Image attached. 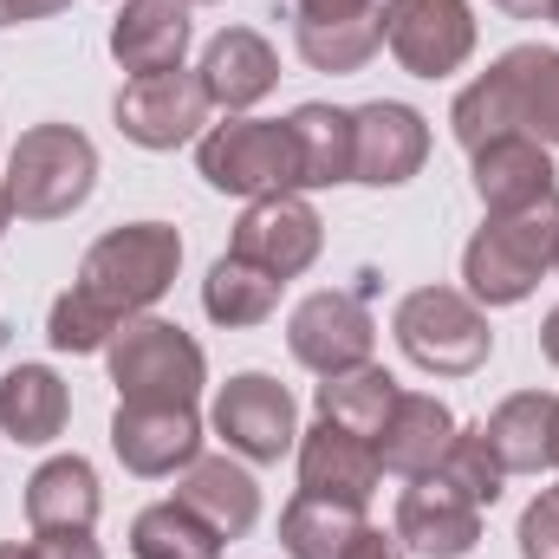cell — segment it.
Here are the masks:
<instances>
[{
	"label": "cell",
	"mask_w": 559,
	"mask_h": 559,
	"mask_svg": "<svg viewBox=\"0 0 559 559\" xmlns=\"http://www.w3.org/2000/svg\"><path fill=\"white\" fill-rule=\"evenodd\" d=\"M455 143L475 156L501 138L559 143V52L554 46H514L501 52L449 111Z\"/></svg>",
	"instance_id": "1"
},
{
	"label": "cell",
	"mask_w": 559,
	"mask_h": 559,
	"mask_svg": "<svg viewBox=\"0 0 559 559\" xmlns=\"http://www.w3.org/2000/svg\"><path fill=\"white\" fill-rule=\"evenodd\" d=\"M559 254V195H540L527 209L488 215V228L462 248V280L475 306H521Z\"/></svg>",
	"instance_id": "2"
},
{
	"label": "cell",
	"mask_w": 559,
	"mask_h": 559,
	"mask_svg": "<svg viewBox=\"0 0 559 559\" xmlns=\"http://www.w3.org/2000/svg\"><path fill=\"white\" fill-rule=\"evenodd\" d=\"M176 267H182V235L169 222H131V228H111L85 248L72 286L92 293L124 325V319H143L176 286Z\"/></svg>",
	"instance_id": "3"
},
{
	"label": "cell",
	"mask_w": 559,
	"mask_h": 559,
	"mask_svg": "<svg viewBox=\"0 0 559 559\" xmlns=\"http://www.w3.org/2000/svg\"><path fill=\"white\" fill-rule=\"evenodd\" d=\"M0 182H7V202L20 222H66L72 209H85V195L98 182V150L72 124H33L13 138Z\"/></svg>",
	"instance_id": "4"
},
{
	"label": "cell",
	"mask_w": 559,
	"mask_h": 559,
	"mask_svg": "<svg viewBox=\"0 0 559 559\" xmlns=\"http://www.w3.org/2000/svg\"><path fill=\"white\" fill-rule=\"evenodd\" d=\"M118 404H195L209 384L202 345L169 319H124L105 345Z\"/></svg>",
	"instance_id": "5"
},
{
	"label": "cell",
	"mask_w": 559,
	"mask_h": 559,
	"mask_svg": "<svg viewBox=\"0 0 559 559\" xmlns=\"http://www.w3.org/2000/svg\"><path fill=\"white\" fill-rule=\"evenodd\" d=\"M391 332H397L404 358L417 371H429V378H468L495 352L488 312L468 293H455V286H417V293H404Z\"/></svg>",
	"instance_id": "6"
},
{
	"label": "cell",
	"mask_w": 559,
	"mask_h": 559,
	"mask_svg": "<svg viewBox=\"0 0 559 559\" xmlns=\"http://www.w3.org/2000/svg\"><path fill=\"white\" fill-rule=\"evenodd\" d=\"M195 163L209 176V189L222 195H286L299 189V156H293V131L280 118H228V124H209L195 138Z\"/></svg>",
	"instance_id": "7"
},
{
	"label": "cell",
	"mask_w": 559,
	"mask_h": 559,
	"mask_svg": "<svg viewBox=\"0 0 559 559\" xmlns=\"http://www.w3.org/2000/svg\"><path fill=\"white\" fill-rule=\"evenodd\" d=\"M286 345L312 378H345V371L371 365L378 319H371L365 293H306L286 319Z\"/></svg>",
	"instance_id": "8"
},
{
	"label": "cell",
	"mask_w": 559,
	"mask_h": 559,
	"mask_svg": "<svg viewBox=\"0 0 559 559\" xmlns=\"http://www.w3.org/2000/svg\"><path fill=\"white\" fill-rule=\"evenodd\" d=\"M384 46L404 72L449 79L475 52V13L468 0H384Z\"/></svg>",
	"instance_id": "9"
},
{
	"label": "cell",
	"mask_w": 559,
	"mask_h": 559,
	"mask_svg": "<svg viewBox=\"0 0 559 559\" xmlns=\"http://www.w3.org/2000/svg\"><path fill=\"white\" fill-rule=\"evenodd\" d=\"M215 436L241 455V462H280L286 449H299V411L293 391L267 371H241L215 391Z\"/></svg>",
	"instance_id": "10"
},
{
	"label": "cell",
	"mask_w": 559,
	"mask_h": 559,
	"mask_svg": "<svg viewBox=\"0 0 559 559\" xmlns=\"http://www.w3.org/2000/svg\"><path fill=\"white\" fill-rule=\"evenodd\" d=\"M319 248H325V222H319V209L299 202L293 189H286V195L248 202V215L235 222V241H228V254L254 261V267L274 274L280 286L306 274V267L319 261Z\"/></svg>",
	"instance_id": "11"
},
{
	"label": "cell",
	"mask_w": 559,
	"mask_h": 559,
	"mask_svg": "<svg viewBox=\"0 0 559 559\" xmlns=\"http://www.w3.org/2000/svg\"><path fill=\"white\" fill-rule=\"evenodd\" d=\"M209 92L195 72H156V79H131L118 92V131L138 150H176V143L209 131Z\"/></svg>",
	"instance_id": "12"
},
{
	"label": "cell",
	"mask_w": 559,
	"mask_h": 559,
	"mask_svg": "<svg viewBox=\"0 0 559 559\" xmlns=\"http://www.w3.org/2000/svg\"><path fill=\"white\" fill-rule=\"evenodd\" d=\"M111 449H118V462L131 475H143V481L182 475L202 455V417H195V404H118Z\"/></svg>",
	"instance_id": "13"
},
{
	"label": "cell",
	"mask_w": 559,
	"mask_h": 559,
	"mask_svg": "<svg viewBox=\"0 0 559 559\" xmlns=\"http://www.w3.org/2000/svg\"><path fill=\"white\" fill-rule=\"evenodd\" d=\"M429 156V124L423 111L397 105V98H378L365 111H352V182H371V189H397L411 182Z\"/></svg>",
	"instance_id": "14"
},
{
	"label": "cell",
	"mask_w": 559,
	"mask_h": 559,
	"mask_svg": "<svg viewBox=\"0 0 559 559\" xmlns=\"http://www.w3.org/2000/svg\"><path fill=\"white\" fill-rule=\"evenodd\" d=\"M384 468H378V442L371 436H352L338 423H312L299 429V495H325V501H345V508H365L378 495Z\"/></svg>",
	"instance_id": "15"
},
{
	"label": "cell",
	"mask_w": 559,
	"mask_h": 559,
	"mask_svg": "<svg viewBox=\"0 0 559 559\" xmlns=\"http://www.w3.org/2000/svg\"><path fill=\"white\" fill-rule=\"evenodd\" d=\"M391 534L404 540V554L462 559V554H475V540H481V508L462 501L442 475H417L404 488V501H397V527Z\"/></svg>",
	"instance_id": "16"
},
{
	"label": "cell",
	"mask_w": 559,
	"mask_h": 559,
	"mask_svg": "<svg viewBox=\"0 0 559 559\" xmlns=\"http://www.w3.org/2000/svg\"><path fill=\"white\" fill-rule=\"evenodd\" d=\"M195 79H202L209 105H222L228 118H241L248 105H261V98L280 85V59H274V46H267L254 26H228V33L209 39Z\"/></svg>",
	"instance_id": "17"
},
{
	"label": "cell",
	"mask_w": 559,
	"mask_h": 559,
	"mask_svg": "<svg viewBox=\"0 0 559 559\" xmlns=\"http://www.w3.org/2000/svg\"><path fill=\"white\" fill-rule=\"evenodd\" d=\"M455 429H462V423L449 417L442 397H429V391H404L397 411H391L384 429H378V468H384V475H404V481L436 475L442 455H449V442H455Z\"/></svg>",
	"instance_id": "18"
},
{
	"label": "cell",
	"mask_w": 559,
	"mask_h": 559,
	"mask_svg": "<svg viewBox=\"0 0 559 559\" xmlns=\"http://www.w3.org/2000/svg\"><path fill=\"white\" fill-rule=\"evenodd\" d=\"M182 52H189V0H124V13L111 20V59L131 79L182 72Z\"/></svg>",
	"instance_id": "19"
},
{
	"label": "cell",
	"mask_w": 559,
	"mask_h": 559,
	"mask_svg": "<svg viewBox=\"0 0 559 559\" xmlns=\"http://www.w3.org/2000/svg\"><path fill=\"white\" fill-rule=\"evenodd\" d=\"M176 501H182L195 521H209L222 540H241V534H254V521H261V488H254V475H248L241 462H228V455H195V462L182 468V481H176Z\"/></svg>",
	"instance_id": "20"
},
{
	"label": "cell",
	"mask_w": 559,
	"mask_h": 559,
	"mask_svg": "<svg viewBox=\"0 0 559 559\" xmlns=\"http://www.w3.org/2000/svg\"><path fill=\"white\" fill-rule=\"evenodd\" d=\"M475 195L488 215H508V209H527L540 195H559L554 156L540 138H501L488 150H475Z\"/></svg>",
	"instance_id": "21"
},
{
	"label": "cell",
	"mask_w": 559,
	"mask_h": 559,
	"mask_svg": "<svg viewBox=\"0 0 559 559\" xmlns=\"http://www.w3.org/2000/svg\"><path fill=\"white\" fill-rule=\"evenodd\" d=\"M98 508H105V495H98V468L85 455H52L26 481V521H33V534H92Z\"/></svg>",
	"instance_id": "22"
},
{
	"label": "cell",
	"mask_w": 559,
	"mask_h": 559,
	"mask_svg": "<svg viewBox=\"0 0 559 559\" xmlns=\"http://www.w3.org/2000/svg\"><path fill=\"white\" fill-rule=\"evenodd\" d=\"M554 411H559L554 391H521V397H508L495 417L481 423V436H488V449H495V462H501L508 475H540V468H547Z\"/></svg>",
	"instance_id": "23"
},
{
	"label": "cell",
	"mask_w": 559,
	"mask_h": 559,
	"mask_svg": "<svg viewBox=\"0 0 559 559\" xmlns=\"http://www.w3.org/2000/svg\"><path fill=\"white\" fill-rule=\"evenodd\" d=\"M66 417H72V397H66L59 371L20 365V371L0 378V429H7L13 442L39 449V442H52V436L66 429Z\"/></svg>",
	"instance_id": "24"
},
{
	"label": "cell",
	"mask_w": 559,
	"mask_h": 559,
	"mask_svg": "<svg viewBox=\"0 0 559 559\" xmlns=\"http://www.w3.org/2000/svg\"><path fill=\"white\" fill-rule=\"evenodd\" d=\"M293 156H299V189H332L352 182V111L338 105H299L286 118Z\"/></svg>",
	"instance_id": "25"
},
{
	"label": "cell",
	"mask_w": 559,
	"mask_h": 559,
	"mask_svg": "<svg viewBox=\"0 0 559 559\" xmlns=\"http://www.w3.org/2000/svg\"><path fill=\"white\" fill-rule=\"evenodd\" d=\"M280 306V280L261 274L254 261H241V254H222L209 280H202V312L215 319V325H228V332H241V325H267Z\"/></svg>",
	"instance_id": "26"
},
{
	"label": "cell",
	"mask_w": 559,
	"mask_h": 559,
	"mask_svg": "<svg viewBox=\"0 0 559 559\" xmlns=\"http://www.w3.org/2000/svg\"><path fill=\"white\" fill-rule=\"evenodd\" d=\"M358 527H365V508H345L325 495H293L280 508V547L293 559H345Z\"/></svg>",
	"instance_id": "27"
},
{
	"label": "cell",
	"mask_w": 559,
	"mask_h": 559,
	"mask_svg": "<svg viewBox=\"0 0 559 559\" xmlns=\"http://www.w3.org/2000/svg\"><path fill=\"white\" fill-rule=\"evenodd\" d=\"M293 39L312 72H365L384 46V7L352 20H293Z\"/></svg>",
	"instance_id": "28"
},
{
	"label": "cell",
	"mask_w": 559,
	"mask_h": 559,
	"mask_svg": "<svg viewBox=\"0 0 559 559\" xmlns=\"http://www.w3.org/2000/svg\"><path fill=\"white\" fill-rule=\"evenodd\" d=\"M397 397H404V391H397V378H391L384 365H358V371L319 384V417L378 442V429H384V417L397 411Z\"/></svg>",
	"instance_id": "29"
},
{
	"label": "cell",
	"mask_w": 559,
	"mask_h": 559,
	"mask_svg": "<svg viewBox=\"0 0 559 559\" xmlns=\"http://www.w3.org/2000/svg\"><path fill=\"white\" fill-rule=\"evenodd\" d=\"M131 554L138 559H222V534L209 521H195L176 495L143 508L131 527Z\"/></svg>",
	"instance_id": "30"
},
{
	"label": "cell",
	"mask_w": 559,
	"mask_h": 559,
	"mask_svg": "<svg viewBox=\"0 0 559 559\" xmlns=\"http://www.w3.org/2000/svg\"><path fill=\"white\" fill-rule=\"evenodd\" d=\"M436 475H442L462 501H475V508H495V501H501V481H508V468L495 462V449H488L481 429H455V442H449V455H442Z\"/></svg>",
	"instance_id": "31"
},
{
	"label": "cell",
	"mask_w": 559,
	"mask_h": 559,
	"mask_svg": "<svg viewBox=\"0 0 559 559\" xmlns=\"http://www.w3.org/2000/svg\"><path fill=\"white\" fill-rule=\"evenodd\" d=\"M111 332H118V319L92 299V293H79V286H66L59 299H52V319H46V338H52V352H72V358H85V352H105L111 345Z\"/></svg>",
	"instance_id": "32"
},
{
	"label": "cell",
	"mask_w": 559,
	"mask_h": 559,
	"mask_svg": "<svg viewBox=\"0 0 559 559\" xmlns=\"http://www.w3.org/2000/svg\"><path fill=\"white\" fill-rule=\"evenodd\" d=\"M521 559H559V495H540L521 514Z\"/></svg>",
	"instance_id": "33"
},
{
	"label": "cell",
	"mask_w": 559,
	"mask_h": 559,
	"mask_svg": "<svg viewBox=\"0 0 559 559\" xmlns=\"http://www.w3.org/2000/svg\"><path fill=\"white\" fill-rule=\"evenodd\" d=\"M33 554L39 559H105L92 534H33Z\"/></svg>",
	"instance_id": "34"
},
{
	"label": "cell",
	"mask_w": 559,
	"mask_h": 559,
	"mask_svg": "<svg viewBox=\"0 0 559 559\" xmlns=\"http://www.w3.org/2000/svg\"><path fill=\"white\" fill-rule=\"evenodd\" d=\"M384 0H293V20H352V13H378Z\"/></svg>",
	"instance_id": "35"
},
{
	"label": "cell",
	"mask_w": 559,
	"mask_h": 559,
	"mask_svg": "<svg viewBox=\"0 0 559 559\" xmlns=\"http://www.w3.org/2000/svg\"><path fill=\"white\" fill-rule=\"evenodd\" d=\"M345 559H404V540L384 527H358V540L345 547Z\"/></svg>",
	"instance_id": "36"
},
{
	"label": "cell",
	"mask_w": 559,
	"mask_h": 559,
	"mask_svg": "<svg viewBox=\"0 0 559 559\" xmlns=\"http://www.w3.org/2000/svg\"><path fill=\"white\" fill-rule=\"evenodd\" d=\"M72 0H0V26H26V20H52Z\"/></svg>",
	"instance_id": "37"
},
{
	"label": "cell",
	"mask_w": 559,
	"mask_h": 559,
	"mask_svg": "<svg viewBox=\"0 0 559 559\" xmlns=\"http://www.w3.org/2000/svg\"><path fill=\"white\" fill-rule=\"evenodd\" d=\"M501 13H514V20H547L554 13V0H495Z\"/></svg>",
	"instance_id": "38"
},
{
	"label": "cell",
	"mask_w": 559,
	"mask_h": 559,
	"mask_svg": "<svg viewBox=\"0 0 559 559\" xmlns=\"http://www.w3.org/2000/svg\"><path fill=\"white\" fill-rule=\"evenodd\" d=\"M540 345H547V365L559 371V306L547 312V325H540Z\"/></svg>",
	"instance_id": "39"
},
{
	"label": "cell",
	"mask_w": 559,
	"mask_h": 559,
	"mask_svg": "<svg viewBox=\"0 0 559 559\" xmlns=\"http://www.w3.org/2000/svg\"><path fill=\"white\" fill-rule=\"evenodd\" d=\"M0 559H39V554H33V540H26V547H20V540H7V547H0Z\"/></svg>",
	"instance_id": "40"
},
{
	"label": "cell",
	"mask_w": 559,
	"mask_h": 559,
	"mask_svg": "<svg viewBox=\"0 0 559 559\" xmlns=\"http://www.w3.org/2000/svg\"><path fill=\"white\" fill-rule=\"evenodd\" d=\"M7 222H13V202H7V182H0V235H7Z\"/></svg>",
	"instance_id": "41"
},
{
	"label": "cell",
	"mask_w": 559,
	"mask_h": 559,
	"mask_svg": "<svg viewBox=\"0 0 559 559\" xmlns=\"http://www.w3.org/2000/svg\"><path fill=\"white\" fill-rule=\"evenodd\" d=\"M547 468H559V411H554V449H547Z\"/></svg>",
	"instance_id": "42"
},
{
	"label": "cell",
	"mask_w": 559,
	"mask_h": 559,
	"mask_svg": "<svg viewBox=\"0 0 559 559\" xmlns=\"http://www.w3.org/2000/svg\"><path fill=\"white\" fill-rule=\"evenodd\" d=\"M547 20H559V0H554V13H547Z\"/></svg>",
	"instance_id": "43"
},
{
	"label": "cell",
	"mask_w": 559,
	"mask_h": 559,
	"mask_svg": "<svg viewBox=\"0 0 559 559\" xmlns=\"http://www.w3.org/2000/svg\"><path fill=\"white\" fill-rule=\"evenodd\" d=\"M189 7H209V0H189Z\"/></svg>",
	"instance_id": "44"
},
{
	"label": "cell",
	"mask_w": 559,
	"mask_h": 559,
	"mask_svg": "<svg viewBox=\"0 0 559 559\" xmlns=\"http://www.w3.org/2000/svg\"><path fill=\"white\" fill-rule=\"evenodd\" d=\"M554 274H559V254H554Z\"/></svg>",
	"instance_id": "45"
},
{
	"label": "cell",
	"mask_w": 559,
	"mask_h": 559,
	"mask_svg": "<svg viewBox=\"0 0 559 559\" xmlns=\"http://www.w3.org/2000/svg\"><path fill=\"white\" fill-rule=\"evenodd\" d=\"M554 495H559V488H554Z\"/></svg>",
	"instance_id": "46"
}]
</instances>
